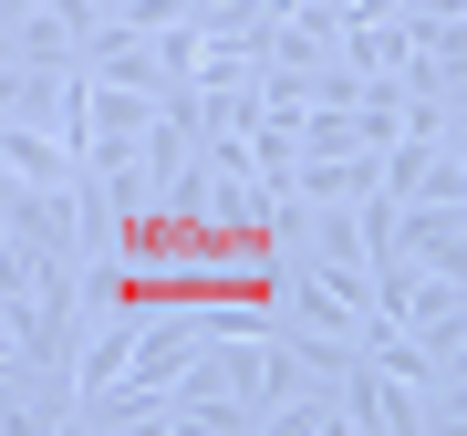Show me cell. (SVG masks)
Instances as JSON below:
<instances>
[{
  "label": "cell",
  "instance_id": "obj_1",
  "mask_svg": "<svg viewBox=\"0 0 467 436\" xmlns=\"http://www.w3.org/2000/svg\"><path fill=\"white\" fill-rule=\"evenodd\" d=\"M115 21H135V32H167V21H187V0H115Z\"/></svg>",
  "mask_w": 467,
  "mask_h": 436
},
{
  "label": "cell",
  "instance_id": "obj_2",
  "mask_svg": "<svg viewBox=\"0 0 467 436\" xmlns=\"http://www.w3.org/2000/svg\"><path fill=\"white\" fill-rule=\"evenodd\" d=\"M436 416H447V436L467 426V374H447V385H436Z\"/></svg>",
  "mask_w": 467,
  "mask_h": 436
}]
</instances>
